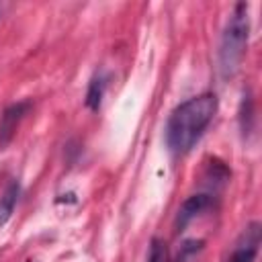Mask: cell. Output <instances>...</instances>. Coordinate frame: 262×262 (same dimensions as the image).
<instances>
[{
	"instance_id": "7a4b0ae2",
	"label": "cell",
	"mask_w": 262,
	"mask_h": 262,
	"mask_svg": "<svg viewBox=\"0 0 262 262\" xmlns=\"http://www.w3.org/2000/svg\"><path fill=\"white\" fill-rule=\"evenodd\" d=\"M250 37V16L248 4H237L223 29L219 43V70L225 78L233 76L246 55Z\"/></svg>"
},
{
	"instance_id": "ba28073f",
	"label": "cell",
	"mask_w": 262,
	"mask_h": 262,
	"mask_svg": "<svg viewBox=\"0 0 262 262\" xmlns=\"http://www.w3.org/2000/svg\"><path fill=\"white\" fill-rule=\"evenodd\" d=\"M147 262H170V252L164 239L154 237L149 242V252H147Z\"/></svg>"
},
{
	"instance_id": "52a82bcc",
	"label": "cell",
	"mask_w": 262,
	"mask_h": 262,
	"mask_svg": "<svg viewBox=\"0 0 262 262\" xmlns=\"http://www.w3.org/2000/svg\"><path fill=\"white\" fill-rule=\"evenodd\" d=\"M104 86H106V80L102 74H96L90 84H88V92H86V106L92 108V111H98L100 102H102V96H104Z\"/></svg>"
},
{
	"instance_id": "6da1fadb",
	"label": "cell",
	"mask_w": 262,
	"mask_h": 262,
	"mask_svg": "<svg viewBox=\"0 0 262 262\" xmlns=\"http://www.w3.org/2000/svg\"><path fill=\"white\" fill-rule=\"evenodd\" d=\"M217 113V96L211 92L199 94L176 106L168 119L166 141L174 154H186L209 127Z\"/></svg>"
},
{
	"instance_id": "277c9868",
	"label": "cell",
	"mask_w": 262,
	"mask_h": 262,
	"mask_svg": "<svg viewBox=\"0 0 262 262\" xmlns=\"http://www.w3.org/2000/svg\"><path fill=\"white\" fill-rule=\"evenodd\" d=\"M260 246V223H250L242 235V242L233 250L227 262H254Z\"/></svg>"
},
{
	"instance_id": "3957f363",
	"label": "cell",
	"mask_w": 262,
	"mask_h": 262,
	"mask_svg": "<svg viewBox=\"0 0 262 262\" xmlns=\"http://www.w3.org/2000/svg\"><path fill=\"white\" fill-rule=\"evenodd\" d=\"M29 108H31V102H27V100L14 102V104L4 108V113L0 117V149H4L12 141V137H14V133H16V129H18V125L25 119Z\"/></svg>"
},
{
	"instance_id": "5b68a950",
	"label": "cell",
	"mask_w": 262,
	"mask_h": 262,
	"mask_svg": "<svg viewBox=\"0 0 262 262\" xmlns=\"http://www.w3.org/2000/svg\"><path fill=\"white\" fill-rule=\"evenodd\" d=\"M213 205V199H211V194H205V192H201V194H192V196H188L184 203H182V207L178 209V217H176V225H178V229L182 231L196 215H201L205 209H209Z\"/></svg>"
},
{
	"instance_id": "8992f818",
	"label": "cell",
	"mask_w": 262,
	"mask_h": 262,
	"mask_svg": "<svg viewBox=\"0 0 262 262\" xmlns=\"http://www.w3.org/2000/svg\"><path fill=\"white\" fill-rule=\"evenodd\" d=\"M18 194H20V184L18 180H10L8 186L4 188V192L0 194V227L8 223V219L14 213V207L18 203Z\"/></svg>"
}]
</instances>
